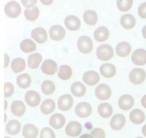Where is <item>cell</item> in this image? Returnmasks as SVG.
Returning <instances> with one entry per match:
<instances>
[{
    "mask_svg": "<svg viewBox=\"0 0 146 138\" xmlns=\"http://www.w3.org/2000/svg\"><path fill=\"white\" fill-rule=\"evenodd\" d=\"M72 75V70L68 65H62L60 66L58 72V77L61 80H67Z\"/></svg>",
    "mask_w": 146,
    "mask_h": 138,
    "instance_id": "836d02e7",
    "label": "cell"
},
{
    "mask_svg": "<svg viewBox=\"0 0 146 138\" xmlns=\"http://www.w3.org/2000/svg\"><path fill=\"white\" fill-rule=\"evenodd\" d=\"M120 22L121 27L125 29H131L136 25V20L135 17L131 14H125L123 16H121Z\"/></svg>",
    "mask_w": 146,
    "mask_h": 138,
    "instance_id": "44dd1931",
    "label": "cell"
},
{
    "mask_svg": "<svg viewBox=\"0 0 146 138\" xmlns=\"http://www.w3.org/2000/svg\"><path fill=\"white\" fill-rule=\"evenodd\" d=\"M82 126L78 121H71L65 128V132L70 137H77L81 133Z\"/></svg>",
    "mask_w": 146,
    "mask_h": 138,
    "instance_id": "9a60e30c",
    "label": "cell"
},
{
    "mask_svg": "<svg viewBox=\"0 0 146 138\" xmlns=\"http://www.w3.org/2000/svg\"><path fill=\"white\" fill-rule=\"evenodd\" d=\"M138 15L141 19H146V2L139 5L138 8Z\"/></svg>",
    "mask_w": 146,
    "mask_h": 138,
    "instance_id": "b9f144b4",
    "label": "cell"
},
{
    "mask_svg": "<svg viewBox=\"0 0 146 138\" xmlns=\"http://www.w3.org/2000/svg\"><path fill=\"white\" fill-rule=\"evenodd\" d=\"M91 135L93 138H105V132L102 129H94L91 132Z\"/></svg>",
    "mask_w": 146,
    "mask_h": 138,
    "instance_id": "60d3db41",
    "label": "cell"
},
{
    "mask_svg": "<svg viewBox=\"0 0 146 138\" xmlns=\"http://www.w3.org/2000/svg\"><path fill=\"white\" fill-rule=\"evenodd\" d=\"M146 78V72L143 69L135 68L131 70L129 72L130 82L135 85H139L145 81Z\"/></svg>",
    "mask_w": 146,
    "mask_h": 138,
    "instance_id": "277c9868",
    "label": "cell"
},
{
    "mask_svg": "<svg viewBox=\"0 0 146 138\" xmlns=\"http://www.w3.org/2000/svg\"><path fill=\"white\" fill-rule=\"evenodd\" d=\"M142 133L145 137H146V124H145L142 128Z\"/></svg>",
    "mask_w": 146,
    "mask_h": 138,
    "instance_id": "681fc988",
    "label": "cell"
},
{
    "mask_svg": "<svg viewBox=\"0 0 146 138\" xmlns=\"http://www.w3.org/2000/svg\"><path fill=\"white\" fill-rule=\"evenodd\" d=\"M6 121H7V115L6 114H5V123H6Z\"/></svg>",
    "mask_w": 146,
    "mask_h": 138,
    "instance_id": "816d5d0a",
    "label": "cell"
},
{
    "mask_svg": "<svg viewBox=\"0 0 146 138\" xmlns=\"http://www.w3.org/2000/svg\"><path fill=\"white\" fill-rule=\"evenodd\" d=\"M50 37L54 41H61L64 38L66 31L64 28L60 25H54L50 29L49 31Z\"/></svg>",
    "mask_w": 146,
    "mask_h": 138,
    "instance_id": "8fae6325",
    "label": "cell"
},
{
    "mask_svg": "<svg viewBox=\"0 0 146 138\" xmlns=\"http://www.w3.org/2000/svg\"><path fill=\"white\" fill-rule=\"evenodd\" d=\"M32 37L36 42L40 44L45 43L48 39V34L46 30L42 27H37L32 31Z\"/></svg>",
    "mask_w": 146,
    "mask_h": 138,
    "instance_id": "5bb4252c",
    "label": "cell"
},
{
    "mask_svg": "<svg viewBox=\"0 0 146 138\" xmlns=\"http://www.w3.org/2000/svg\"><path fill=\"white\" fill-rule=\"evenodd\" d=\"M129 119L131 123L135 124H141L145 121V115L143 111L139 109H134L131 111L129 114Z\"/></svg>",
    "mask_w": 146,
    "mask_h": 138,
    "instance_id": "ffe728a7",
    "label": "cell"
},
{
    "mask_svg": "<svg viewBox=\"0 0 146 138\" xmlns=\"http://www.w3.org/2000/svg\"><path fill=\"white\" fill-rule=\"evenodd\" d=\"M26 68L25 60L22 58H16L12 62L11 69L15 73L21 72Z\"/></svg>",
    "mask_w": 146,
    "mask_h": 138,
    "instance_id": "d6a6232c",
    "label": "cell"
},
{
    "mask_svg": "<svg viewBox=\"0 0 146 138\" xmlns=\"http://www.w3.org/2000/svg\"><path fill=\"white\" fill-rule=\"evenodd\" d=\"M95 95L100 100H109L112 95L111 88L106 84H100L95 89Z\"/></svg>",
    "mask_w": 146,
    "mask_h": 138,
    "instance_id": "5b68a950",
    "label": "cell"
},
{
    "mask_svg": "<svg viewBox=\"0 0 146 138\" xmlns=\"http://www.w3.org/2000/svg\"><path fill=\"white\" fill-rule=\"evenodd\" d=\"M58 108L62 111H67L72 108L73 105V99L70 94H64L58 98Z\"/></svg>",
    "mask_w": 146,
    "mask_h": 138,
    "instance_id": "52a82bcc",
    "label": "cell"
},
{
    "mask_svg": "<svg viewBox=\"0 0 146 138\" xmlns=\"http://www.w3.org/2000/svg\"><path fill=\"white\" fill-rule=\"evenodd\" d=\"M9 62H10V57L7 54L5 53V68L7 67L9 64Z\"/></svg>",
    "mask_w": 146,
    "mask_h": 138,
    "instance_id": "ee69618b",
    "label": "cell"
},
{
    "mask_svg": "<svg viewBox=\"0 0 146 138\" xmlns=\"http://www.w3.org/2000/svg\"><path fill=\"white\" fill-rule=\"evenodd\" d=\"M135 104L134 97L129 94H123L118 99V106L122 110L131 109Z\"/></svg>",
    "mask_w": 146,
    "mask_h": 138,
    "instance_id": "9c48e42d",
    "label": "cell"
},
{
    "mask_svg": "<svg viewBox=\"0 0 146 138\" xmlns=\"http://www.w3.org/2000/svg\"><path fill=\"white\" fill-rule=\"evenodd\" d=\"M38 129L35 125L28 123L23 128L22 135L24 138H36L38 136Z\"/></svg>",
    "mask_w": 146,
    "mask_h": 138,
    "instance_id": "cb8c5ba5",
    "label": "cell"
},
{
    "mask_svg": "<svg viewBox=\"0 0 146 138\" xmlns=\"http://www.w3.org/2000/svg\"><path fill=\"white\" fill-rule=\"evenodd\" d=\"M98 111L99 115L104 118H108L111 116L113 114V107L111 105H110L108 102H105V103H101L98 106Z\"/></svg>",
    "mask_w": 146,
    "mask_h": 138,
    "instance_id": "484cf974",
    "label": "cell"
},
{
    "mask_svg": "<svg viewBox=\"0 0 146 138\" xmlns=\"http://www.w3.org/2000/svg\"><path fill=\"white\" fill-rule=\"evenodd\" d=\"M77 46L80 53L83 54H88L93 50V42L90 37L81 36L78 40Z\"/></svg>",
    "mask_w": 146,
    "mask_h": 138,
    "instance_id": "7a4b0ae2",
    "label": "cell"
},
{
    "mask_svg": "<svg viewBox=\"0 0 146 138\" xmlns=\"http://www.w3.org/2000/svg\"><path fill=\"white\" fill-rule=\"evenodd\" d=\"M40 138H56L54 131L49 127H45L41 130Z\"/></svg>",
    "mask_w": 146,
    "mask_h": 138,
    "instance_id": "f35d334b",
    "label": "cell"
},
{
    "mask_svg": "<svg viewBox=\"0 0 146 138\" xmlns=\"http://www.w3.org/2000/svg\"><path fill=\"white\" fill-rule=\"evenodd\" d=\"M142 34H143V37H144L145 39H146V25L143 28V29H142Z\"/></svg>",
    "mask_w": 146,
    "mask_h": 138,
    "instance_id": "7dc6e473",
    "label": "cell"
},
{
    "mask_svg": "<svg viewBox=\"0 0 146 138\" xmlns=\"http://www.w3.org/2000/svg\"><path fill=\"white\" fill-rule=\"evenodd\" d=\"M21 123L17 120H12L6 125V131L10 135H18L21 131Z\"/></svg>",
    "mask_w": 146,
    "mask_h": 138,
    "instance_id": "4dcf8cb0",
    "label": "cell"
},
{
    "mask_svg": "<svg viewBox=\"0 0 146 138\" xmlns=\"http://www.w3.org/2000/svg\"><path fill=\"white\" fill-rule=\"evenodd\" d=\"M57 64L53 60L47 59L42 62L41 65V70L44 74L48 75H54L57 71Z\"/></svg>",
    "mask_w": 146,
    "mask_h": 138,
    "instance_id": "4fadbf2b",
    "label": "cell"
},
{
    "mask_svg": "<svg viewBox=\"0 0 146 138\" xmlns=\"http://www.w3.org/2000/svg\"><path fill=\"white\" fill-rule=\"evenodd\" d=\"M137 138H143V137H137Z\"/></svg>",
    "mask_w": 146,
    "mask_h": 138,
    "instance_id": "db71d44e",
    "label": "cell"
},
{
    "mask_svg": "<svg viewBox=\"0 0 146 138\" xmlns=\"http://www.w3.org/2000/svg\"><path fill=\"white\" fill-rule=\"evenodd\" d=\"M125 123H126V118L124 115L122 114H116L113 115V118H111L110 125L112 129L118 131L124 127Z\"/></svg>",
    "mask_w": 146,
    "mask_h": 138,
    "instance_id": "2e32d148",
    "label": "cell"
},
{
    "mask_svg": "<svg viewBox=\"0 0 146 138\" xmlns=\"http://www.w3.org/2000/svg\"><path fill=\"white\" fill-rule=\"evenodd\" d=\"M131 61L137 66L146 64V50L137 49L131 54Z\"/></svg>",
    "mask_w": 146,
    "mask_h": 138,
    "instance_id": "7c38bea8",
    "label": "cell"
},
{
    "mask_svg": "<svg viewBox=\"0 0 146 138\" xmlns=\"http://www.w3.org/2000/svg\"><path fill=\"white\" fill-rule=\"evenodd\" d=\"M4 88H5V97L8 98L13 94L14 86L12 83H5L4 85Z\"/></svg>",
    "mask_w": 146,
    "mask_h": 138,
    "instance_id": "ab89813d",
    "label": "cell"
},
{
    "mask_svg": "<svg viewBox=\"0 0 146 138\" xmlns=\"http://www.w3.org/2000/svg\"><path fill=\"white\" fill-rule=\"evenodd\" d=\"M80 138H93L91 135H89V134H84V135H81L80 137Z\"/></svg>",
    "mask_w": 146,
    "mask_h": 138,
    "instance_id": "c3c4849f",
    "label": "cell"
},
{
    "mask_svg": "<svg viewBox=\"0 0 146 138\" xmlns=\"http://www.w3.org/2000/svg\"><path fill=\"white\" fill-rule=\"evenodd\" d=\"M83 20L88 25L94 26L98 21V15L94 10H86L83 14Z\"/></svg>",
    "mask_w": 146,
    "mask_h": 138,
    "instance_id": "f1b7e54d",
    "label": "cell"
},
{
    "mask_svg": "<svg viewBox=\"0 0 146 138\" xmlns=\"http://www.w3.org/2000/svg\"><path fill=\"white\" fill-rule=\"evenodd\" d=\"M42 60V56L39 53H35L29 56L28 66L30 69L35 70L38 68Z\"/></svg>",
    "mask_w": 146,
    "mask_h": 138,
    "instance_id": "f546056e",
    "label": "cell"
},
{
    "mask_svg": "<svg viewBox=\"0 0 146 138\" xmlns=\"http://www.w3.org/2000/svg\"><path fill=\"white\" fill-rule=\"evenodd\" d=\"M56 108V104L51 99H47L42 102L40 106V110L44 115H49L53 113Z\"/></svg>",
    "mask_w": 146,
    "mask_h": 138,
    "instance_id": "4316f807",
    "label": "cell"
},
{
    "mask_svg": "<svg viewBox=\"0 0 146 138\" xmlns=\"http://www.w3.org/2000/svg\"><path fill=\"white\" fill-rule=\"evenodd\" d=\"M21 12V5L15 1H11L6 4L5 6V13L7 17L15 19L19 16Z\"/></svg>",
    "mask_w": 146,
    "mask_h": 138,
    "instance_id": "3957f363",
    "label": "cell"
},
{
    "mask_svg": "<svg viewBox=\"0 0 146 138\" xmlns=\"http://www.w3.org/2000/svg\"><path fill=\"white\" fill-rule=\"evenodd\" d=\"M133 0H117V7L121 12H126L131 8Z\"/></svg>",
    "mask_w": 146,
    "mask_h": 138,
    "instance_id": "74e56055",
    "label": "cell"
},
{
    "mask_svg": "<svg viewBox=\"0 0 146 138\" xmlns=\"http://www.w3.org/2000/svg\"><path fill=\"white\" fill-rule=\"evenodd\" d=\"M40 15V10L37 7H33L31 8H27L24 11L25 18L29 21H34L38 19Z\"/></svg>",
    "mask_w": 146,
    "mask_h": 138,
    "instance_id": "d590c367",
    "label": "cell"
},
{
    "mask_svg": "<svg viewBox=\"0 0 146 138\" xmlns=\"http://www.w3.org/2000/svg\"><path fill=\"white\" fill-rule=\"evenodd\" d=\"M37 0H21L23 5L27 8H31L35 7V5L36 3Z\"/></svg>",
    "mask_w": 146,
    "mask_h": 138,
    "instance_id": "7bdbcfd3",
    "label": "cell"
},
{
    "mask_svg": "<svg viewBox=\"0 0 146 138\" xmlns=\"http://www.w3.org/2000/svg\"><path fill=\"white\" fill-rule=\"evenodd\" d=\"M71 92L75 97H82L86 93V88L80 82H75L71 86Z\"/></svg>",
    "mask_w": 146,
    "mask_h": 138,
    "instance_id": "83f0119b",
    "label": "cell"
},
{
    "mask_svg": "<svg viewBox=\"0 0 146 138\" xmlns=\"http://www.w3.org/2000/svg\"><path fill=\"white\" fill-rule=\"evenodd\" d=\"M50 125L55 129H60L64 126L66 123L65 117L60 113H55L51 115L49 120Z\"/></svg>",
    "mask_w": 146,
    "mask_h": 138,
    "instance_id": "e0dca14e",
    "label": "cell"
},
{
    "mask_svg": "<svg viewBox=\"0 0 146 138\" xmlns=\"http://www.w3.org/2000/svg\"><path fill=\"white\" fill-rule=\"evenodd\" d=\"M75 112L76 115L80 118H87L92 113V107L89 103L83 102L76 105Z\"/></svg>",
    "mask_w": 146,
    "mask_h": 138,
    "instance_id": "8992f818",
    "label": "cell"
},
{
    "mask_svg": "<svg viewBox=\"0 0 146 138\" xmlns=\"http://www.w3.org/2000/svg\"><path fill=\"white\" fill-rule=\"evenodd\" d=\"M26 111V106L22 101L15 100L11 105V112L14 115L21 117L23 115Z\"/></svg>",
    "mask_w": 146,
    "mask_h": 138,
    "instance_id": "7402d4cb",
    "label": "cell"
},
{
    "mask_svg": "<svg viewBox=\"0 0 146 138\" xmlns=\"http://www.w3.org/2000/svg\"><path fill=\"white\" fill-rule=\"evenodd\" d=\"M5 138H11V137H5Z\"/></svg>",
    "mask_w": 146,
    "mask_h": 138,
    "instance_id": "f5cc1de1",
    "label": "cell"
},
{
    "mask_svg": "<svg viewBox=\"0 0 146 138\" xmlns=\"http://www.w3.org/2000/svg\"><path fill=\"white\" fill-rule=\"evenodd\" d=\"M20 48L22 51L28 53L35 51L36 48V46L35 42L32 41V40L26 39V40H23L21 42Z\"/></svg>",
    "mask_w": 146,
    "mask_h": 138,
    "instance_id": "e575fe53",
    "label": "cell"
},
{
    "mask_svg": "<svg viewBox=\"0 0 146 138\" xmlns=\"http://www.w3.org/2000/svg\"><path fill=\"white\" fill-rule=\"evenodd\" d=\"M54 83L51 80H45L43 83H42L41 90L42 93L45 95H50L54 92L55 91Z\"/></svg>",
    "mask_w": 146,
    "mask_h": 138,
    "instance_id": "8d00e7d4",
    "label": "cell"
},
{
    "mask_svg": "<svg viewBox=\"0 0 146 138\" xmlns=\"http://www.w3.org/2000/svg\"><path fill=\"white\" fill-rule=\"evenodd\" d=\"M131 50V47L129 42H121L117 45L115 48L116 54L120 57H126L129 55Z\"/></svg>",
    "mask_w": 146,
    "mask_h": 138,
    "instance_id": "603a6c76",
    "label": "cell"
},
{
    "mask_svg": "<svg viewBox=\"0 0 146 138\" xmlns=\"http://www.w3.org/2000/svg\"><path fill=\"white\" fill-rule=\"evenodd\" d=\"M110 36V32L108 29L105 27H100L96 29L94 32V39L96 41L102 42L108 39Z\"/></svg>",
    "mask_w": 146,
    "mask_h": 138,
    "instance_id": "d4e9b609",
    "label": "cell"
},
{
    "mask_svg": "<svg viewBox=\"0 0 146 138\" xmlns=\"http://www.w3.org/2000/svg\"><path fill=\"white\" fill-rule=\"evenodd\" d=\"M7 102L6 100H5V110H7Z\"/></svg>",
    "mask_w": 146,
    "mask_h": 138,
    "instance_id": "f907efd6",
    "label": "cell"
},
{
    "mask_svg": "<svg viewBox=\"0 0 146 138\" xmlns=\"http://www.w3.org/2000/svg\"><path fill=\"white\" fill-rule=\"evenodd\" d=\"M83 80L88 86H95L100 80V74L93 70L87 71L83 74Z\"/></svg>",
    "mask_w": 146,
    "mask_h": 138,
    "instance_id": "ba28073f",
    "label": "cell"
},
{
    "mask_svg": "<svg viewBox=\"0 0 146 138\" xmlns=\"http://www.w3.org/2000/svg\"><path fill=\"white\" fill-rule=\"evenodd\" d=\"M25 101L30 107H35L38 106L41 101V97L38 93L33 90L29 91L25 94Z\"/></svg>",
    "mask_w": 146,
    "mask_h": 138,
    "instance_id": "30bf717a",
    "label": "cell"
},
{
    "mask_svg": "<svg viewBox=\"0 0 146 138\" xmlns=\"http://www.w3.org/2000/svg\"><path fill=\"white\" fill-rule=\"evenodd\" d=\"M65 27L70 31H78L80 28L81 22L75 15H68L64 20Z\"/></svg>",
    "mask_w": 146,
    "mask_h": 138,
    "instance_id": "ac0fdd59",
    "label": "cell"
},
{
    "mask_svg": "<svg viewBox=\"0 0 146 138\" xmlns=\"http://www.w3.org/2000/svg\"><path fill=\"white\" fill-rule=\"evenodd\" d=\"M100 74L106 78H112L116 74V67L112 64H103L100 67Z\"/></svg>",
    "mask_w": 146,
    "mask_h": 138,
    "instance_id": "d6986e66",
    "label": "cell"
},
{
    "mask_svg": "<svg viewBox=\"0 0 146 138\" xmlns=\"http://www.w3.org/2000/svg\"><path fill=\"white\" fill-rule=\"evenodd\" d=\"M31 82H32L31 77L27 73L21 74V75L17 77V85L21 88H23V89H26V88H29L30 86Z\"/></svg>",
    "mask_w": 146,
    "mask_h": 138,
    "instance_id": "1f68e13d",
    "label": "cell"
},
{
    "mask_svg": "<svg viewBox=\"0 0 146 138\" xmlns=\"http://www.w3.org/2000/svg\"><path fill=\"white\" fill-rule=\"evenodd\" d=\"M114 55L113 47L108 44H102L96 49V56L101 61H109Z\"/></svg>",
    "mask_w": 146,
    "mask_h": 138,
    "instance_id": "6da1fadb",
    "label": "cell"
},
{
    "mask_svg": "<svg viewBox=\"0 0 146 138\" xmlns=\"http://www.w3.org/2000/svg\"><path fill=\"white\" fill-rule=\"evenodd\" d=\"M141 104L144 108L146 109V94L144 95L141 99Z\"/></svg>",
    "mask_w": 146,
    "mask_h": 138,
    "instance_id": "bcb514c9",
    "label": "cell"
},
{
    "mask_svg": "<svg viewBox=\"0 0 146 138\" xmlns=\"http://www.w3.org/2000/svg\"><path fill=\"white\" fill-rule=\"evenodd\" d=\"M40 2L44 5H50L53 3V0H40Z\"/></svg>",
    "mask_w": 146,
    "mask_h": 138,
    "instance_id": "f6af8a7d",
    "label": "cell"
}]
</instances>
